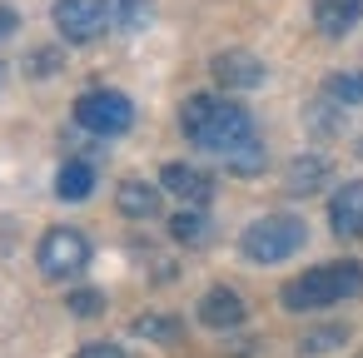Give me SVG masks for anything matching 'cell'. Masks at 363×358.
Here are the masks:
<instances>
[{"mask_svg":"<svg viewBox=\"0 0 363 358\" xmlns=\"http://www.w3.org/2000/svg\"><path fill=\"white\" fill-rule=\"evenodd\" d=\"M179 130L199 150H209L214 160H224L229 150H239L244 140H254L249 110H239L234 100H219V95H189L184 110H179Z\"/></svg>","mask_w":363,"mask_h":358,"instance_id":"obj_1","label":"cell"},{"mask_svg":"<svg viewBox=\"0 0 363 358\" xmlns=\"http://www.w3.org/2000/svg\"><path fill=\"white\" fill-rule=\"evenodd\" d=\"M353 293H363V264L358 259H333V264H318V269L289 279L279 298H284L289 313H308V308H328V303L353 298Z\"/></svg>","mask_w":363,"mask_h":358,"instance_id":"obj_2","label":"cell"},{"mask_svg":"<svg viewBox=\"0 0 363 358\" xmlns=\"http://www.w3.org/2000/svg\"><path fill=\"white\" fill-rule=\"evenodd\" d=\"M239 244H244V254L254 264H279V259H289V254L303 249V219H294V214H264V219H254L244 229Z\"/></svg>","mask_w":363,"mask_h":358,"instance_id":"obj_3","label":"cell"},{"mask_svg":"<svg viewBox=\"0 0 363 358\" xmlns=\"http://www.w3.org/2000/svg\"><path fill=\"white\" fill-rule=\"evenodd\" d=\"M75 125L90 130V135H100V140H110V135H125L135 125V105L120 90H85L75 100Z\"/></svg>","mask_w":363,"mask_h":358,"instance_id":"obj_4","label":"cell"},{"mask_svg":"<svg viewBox=\"0 0 363 358\" xmlns=\"http://www.w3.org/2000/svg\"><path fill=\"white\" fill-rule=\"evenodd\" d=\"M35 264H40L45 279H75V274L90 264V239H85L80 229H70V224H55V229L40 239Z\"/></svg>","mask_w":363,"mask_h":358,"instance_id":"obj_5","label":"cell"},{"mask_svg":"<svg viewBox=\"0 0 363 358\" xmlns=\"http://www.w3.org/2000/svg\"><path fill=\"white\" fill-rule=\"evenodd\" d=\"M55 30L70 45H90L105 30V6L100 0H55Z\"/></svg>","mask_w":363,"mask_h":358,"instance_id":"obj_6","label":"cell"},{"mask_svg":"<svg viewBox=\"0 0 363 358\" xmlns=\"http://www.w3.org/2000/svg\"><path fill=\"white\" fill-rule=\"evenodd\" d=\"M209 70H214V80H219L224 90H259V85L269 80L264 60L249 55V50H224V55H214Z\"/></svg>","mask_w":363,"mask_h":358,"instance_id":"obj_7","label":"cell"},{"mask_svg":"<svg viewBox=\"0 0 363 358\" xmlns=\"http://www.w3.org/2000/svg\"><path fill=\"white\" fill-rule=\"evenodd\" d=\"M328 224L343 239H363V179H348L328 199Z\"/></svg>","mask_w":363,"mask_h":358,"instance_id":"obj_8","label":"cell"},{"mask_svg":"<svg viewBox=\"0 0 363 358\" xmlns=\"http://www.w3.org/2000/svg\"><path fill=\"white\" fill-rule=\"evenodd\" d=\"M160 189H169V194L184 199V204H209L214 179H209L204 169H194V164H164V169H160Z\"/></svg>","mask_w":363,"mask_h":358,"instance_id":"obj_9","label":"cell"},{"mask_svg":"<svg viewBox=\"0 0 363 358\" xmlns=\"http://www.w3.org/2000/svg\"><path fill=\"white\" fill-rule=\"evenodd\" d=\"M199 323H209V328H239L244 323V298L234 289H209L199 298Z\"/></svg>","mask_w":363,"mask_h":358,"instance_id":"obj_10","label":"cell"},{"mask_svg":"<svg viewBox=\"0 0 363 358\" xmlns=\"http://www.w3.org/2000/svg\"><path fill=\"white\" fill-rule=\"evenodd\" d=\"M358 16H363V0H313V26H318L323 35L353 30Z\"/></svg>","mask_w":363,"mask_h":358,"instance_id":"obj_11","label":"cell"},{"mask_svg":"<svg viewBox=\"0 0 363 358\" xmlns=\"http://www.w3.org/2000/svg\"><path fill=\"white\" fill-rule=\"evenodd\" d=\"M160 194H164V189H155V184H145V179H125V184L115 189V204H120V214H130V219H155V214H160Z\"/></svg>","mask_w":363,"mask_h":358,"instance_id":"obj_12","label":"cell"},{"mask_svg":"<svg viewBox=\"0 0 363 358\" xmlns=\"http://www.w3.org/2000/svg\"><path fill=\"white\" fill-rule=\"evenodd\" d=\"M100 6H105V26L110 30H145V21L155 16V6H150V0H100Z\"/></svg>","mask_w":363,"mask_h":358,"instance_id":"obj_13","label":"cell"},{"mask_svg":"<svg viewBox=\"0 0 363 358\" xmlns=\"http://www.w3.org/2000/svg\"><path fill=\"white\" fill-rule=\"evenodd\" d=\"M90 189H95V164L65 160L60 174H55V194H60V199H90Z\"/></svg>","mask_w":363,"mask_h":358,"instance_id":"obj_14","label":"cell"},{"mask_svg":"<svg viewBox=\"0 0 363 358\" xmlns=\"http://www.w3.org/2000/svg\"><path fill=\"white\" fill-rule=\"evenodd\" d=\"M323 179H328V160L323 155H303V160L289 164V194H313Z\"/></svg>","mask_w":363,"mask_h":358,"instance_id":"obj_15","label":"cell"},{"mask_svg":"<svg viewBox=\"0 0 363 358\" xmlns=\"http://www.w3.org/2000/svg\"><path fill=\"white\" fill-rule=\"evenodd\" d=\"M169 234H174V244H204V239H209V219H204L199 204H194V209H184V214L169 219Z\"/></svg>","mask_w":363,"mask_h":358,"instance_id":"obj_16","label":"cell"},{"mask_svg":"<svg viewBox=\"0 0 363 358\" xmlns=\"http://www.w3.org/2000/svg\"><path fill=\"white\" fill-rule=\"evenodd\" d=\"M323 95L338 100V105H363V70H338V75H328Z\"/></svg>","mask_w":363,"mask_h":358,"instance_id":"obj_17","label":"cell"},{"mask_svg":"<svg viewBox=\"0 0 363 358\" xmlns=\"http://www.w3.org/2000/svg\"><path fill=\"white\" fill-rule=\"evenodd\" d=\"M264 160H269V155H264V145H259V135H254V140H244L239 150L224 155V169H234V174H259Z\"/></svg>","mask_w":363,"mask_h":358,"instance_id":"obj_18","label":"cell"},{"mask_svg":"<svg viewBox=\"0 0 363 358\" xmlns=\"http://www.w3.org/2000/svg\"><path fill=\"white\" fill-rule=\"evenodd\" d=\"M135 333L140 338H155V343H174L184 328H179V318H164V313H145V318H135Z\"/></svg>","mask_w":363,"mask_h":358,"instance_id":"obj_19","label":"cell"},{"mask_svg":"<svg viewBox=\"0 0 363 358\" xmlns=\"http://www.w3.org/2000/svg\"><path fill=\"white\" fill-rule=\"evenodd\" d=\"M343 338H348L343 328H313V333H303L298 348H303V353H328V348H338Z\"/></svg>","mask_w":363,"mask_h":358,"instance_id":"obj_20","label":"cell"},{"mask_svg":"<svg viewBox=\"0 0 363 358\" xmlns=\"http://www.w3.org/2000/svg\"><path fill=\"white\" fill-rule=\"evenodd\" d=\"M100 308H105V293H100V289H75V293H70V313L95 318Z\"/></svg>","mask_w":363,"mask_h":358,"instance_id":"obj_21","label":"cell"},{"mask_svg":"<svg viewBox=\"0 0 363 358\" xmlns=\"http://www.w3.org/2000/svg\"><path fill=\"white\" fill-rule=\"evenodd\" d=\"M26 70H30V75H40V80H45V75H55V70H60V50H30Z\"/></svg>","mask_w":363,"mask_h":358,"instance_id":"obj_22","label":"cell"},{"mask_svg":"<svg viewBox=\"0 0 363 358\" xmlns=\"http://www.w3.org/2000/svg\"><path fill=\"white\" fill-rule=\"evenodd\" d=\"M75 358H125V348H115V343H85Z\"/></svg>","mask_w":363,"mask_h":358,"instance_id":"obj_23","label":"cell"},{"mask_svg":"<svg viewBox=\"0 0 363 358\" xmlns=\"http://www.w3.org/2000/svg\"><path fill=\"white\" fill-rule=\"evenodd\" d=\"M16 26H21V21H16V11H6V6H0V40H6Z\"/></svg>","mask_w":363,"mask_h":358,"instance_id":"obj_24","label":"cell"}]
</instances>
